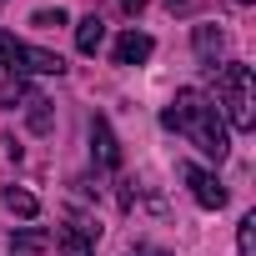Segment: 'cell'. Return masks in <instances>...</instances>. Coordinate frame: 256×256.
I'll return each instance as SVG.
<instances>
[{"instance_id":"6da1fadb","label":"cell","mask_w":256,"mask_h":256,"mask_svg":"<svg viewBox=\"0 0 256 256\" xmlns=\"http://www.w3.org/2000/svg\"><path fill=\"white\" fill-rule=\"evenodd\" d=\"M161 126L176 131V136H186V141H191L201 156H211V161H226V151H231L226 120H221V110L211 106V96H201V90H176V100L161 110Z\"/></svg>"},{"instance_id":"7a4b0ae2","label":"cell","mask_w":256,"mask_h":256,"mask_svg":"<svg viewBox=\"0 0 256 256\" xmlns=\"http://www.w3.org/2000/svg\"><path fill=\"white\" fill-rule=\"evenodd\" d=\"M211 106L221 110V120L231 126V131H251V126H256V80H251V66L221 60V70H216V100Z\"/></svg>"},{"instance_id":"3957f363","label":"cell","mask_w":256,"mask_h":256,"mask_svg":"<svg viewBox=\"0 0 256 256\" xmlns=\"http://www.w3.org/2000/svg\"><path fill=\"white\" fill-rule=\"evenodd\" d=\"M0 66H6L10 76H60L66 70V60L56 56V50H40V46H26V40H16V36H6L0 30Z\"/></svg>"},{"instance_id":"277c9868","label":"cell","mask_w":256,"mask_h":256,"mask_svg":"<svg viewBox=\"0 0 256 256\" xmlns=\"http://www.w3.org/2000/svg\"><path fill=\"white\" fill-rule=\"evenodd\" d=\"M181 181L191 186L196 206H206V211H221V206H226V186H221L211 171H201V166H191V161H186V166H181Z\"/></svg>"},{"instance_id":"5b68a950","label":"cell","mask_w":256,"mask_h":256,"mask_svg":"<svg viewBox=\"0 0 256 256\" xmlns=\"http://www.w3.org/2000/svg\"><path fill=\"white\" fill-rule=\"evenodd\" d=\"M90 156H96L100 171H116L120 166V141H116V131H110L106 116H90Z\"/></svg>"},{"instance_id":"8992f818","label":"cell","mask_w":256,"mask_h":256,"mask_svg":"<svg viewBox=\"0 0 256 256\" xmlns=\"http://www.w3.org/2000/svg\"><path fill=\"white\" fill-rule=\"evenodd\" d=\"M96 236H100V226L66 221V226L56 231V246H60V256H96Z\"/></svg>"},{"instance_id":"52a82bcc","label":"cell","mask_w":256,"mask_h":256,"mask_svg":"<svg viewBox=\"0 0 256 256\" xmlns=\"http://www.w3.org/2000/svg\"><path fill=\"white\" fill-rule=\"evenodd\" d=\"M191 46H196V60H201L206 70H216L221 56H226V30H216V26H196V30H191Z\"/></svg>"},{"instance_id":"ba28073f","label":"cell","mask_w":256,"mask_h":256,"mask_svg":"<svg viewBox=\"0 0 256 256\" xmlns=\"http://www.w3.org/2000/svg\"><path fill=\"white\" fill-rule=\"evenodd\" d=\"M151 50H156V40L146 36V30H126V36H116V66H141V60H151Z\"/></svg>"},{"instance_id":"9c48e42d","label":"cell","mask_w":256,"mask_h":256,"mask_svg":"<svg viewBox=\"0 0 256 256\" xmlns=\"http://www.w3.org/2000/svg\"><path fill=\"white\" fill-rule=\"evenodd\" d=\"M100 46H106V20L90 10V16L76 20V50H80V56H96Z\"/></svg>"},{"instance_id":"30bf717a","label":"cell","mask_w":256,"mask_h":256,"mask_svg":"<svg viewBox=\"0 0 256 256\" xmlns=\"http://www.w3.org/2000/svg\"><path fill=\"white\" fill-rule=\"evenodd\" d=\"M30 100H36V90H30V80H20V76H10L6 86H0V106H6V110L30 106Z\"/></svg>"},{"instance_id":"8fae6325","label":"cell","mask_w":256,"mask_h":256,"mask_svg":"<svg viewBox=\"0 0 256 256\" xmlns=\"http://www.w3.org/2000/svg\"><path fill=\"white\" fill-rule=\"evenodd\" d=\"M6 206H10L16 216H26V221H30V216H40V201H36L30 191H16V186H6Z\"/></svg>"},{"instance_id":"7c38bea8","label":"cell","mask_w":256,"mask_h":256,"mask_svg":"<svg viewBox=\"0 0 256 256\" xmlns=\"http://www.w3.org/2000/svg\"><path fill=\"white\" fill-rule=\"evenodd\" d=\"M46 246H50L46 231H10V251H26L30 256V251H46Z\"/></svg>"},{"instance_id":"4fadbf2b","label":"cell","mask_w":256,"mask_h":256,"mask_svg":"<svg viewBox=\"0 0 256 256\" xmlns=\"http://www.w3.org/2000/svg\"><path fill=\"white\" fill-rule=\"evenodd\" d=\"M236 251H241V256H256V216H241V226H236Z\"/></svg>"},{"instance_id":"5bb4252c","label":"cell","mask_w":256,"mask_h":256,"mask_svg":"<svg viewBox=\"0 0 256 256\" xmlns=\"http://www.w3.org/2000/svg\"><path fill=\"white\" fill-rule=\"evenodd\" d=\"M30 131H36V136H46V131H50V100H46V96H36V100H30Z\"/></svg>"},{"instance_id":"9a60e30c","label":"cell","mask_w":256,"mask_h":256,"mask_svg":"<svg viewBox=\"0 0 256 256\" xmlns=\"http://www.w3.org/2000/svg\"><path fill=\"white\" fill-rule=\"evenodd\" d=\"M30 26H40V30H56V26H66V10L56 6V10H36V20Z\"/></svg>"},{"instance_id":"2e32d148","label":"cell","mask_w":256,"mask_h":256,"mask_svg":"<svg viewBox=\"0 0 256 256\" xmlns=\"http://www.w3.org/2000/svg\"><path fill=\"white\" fill-rule=\"evenodd\" d=\"M120 10H126V16H136V10H146V0H120Z\"/></svg>"},{"instance_id":"e0dca14e","label":"cell","mask_w":256,"mask_h":256,"mask_svg":"<svg viewBox=\"0 0 256 256\" xmlns=\"http://www.w3.org/2000/svg\"><path fill=\"white\" fill-rule=\"evenodd\" d=\"M146 256H166V251H146Z\"/></svg>"},{"instance_id":"ac0fdd59","label":"cell","mask_w":256,"mask_h":256,"mask_svg":"<svg viewBox=\"0 0 256 256\" xmlns=\"http://www.w3.org/2000/svg\"><path fill=\"white\" fill-rule=\"evenodd\" d=\"M236 6H251V0H236Z\"/></svg>"},{"instance_id":"d6986e66","label":"cell","mask_w":256,"mask_h":256,"mask_svg":"<svg viewBox=\"0 0 256 256\" xmlns=\"http://www.w3.org/2000/svg\"><path fill=\"white\" fill-rule=\"evenodd\" d=\"M171 6H186V0H171Z\"/></svg>"},{"instance_id":"ffe728a7","label":"cell","mask_w":256,"mask_h":256,"mask_svg":"<svg viewBox=\"0 0 256 256\" xmlns=\"http://www.w3.org/2000/svg\"><path fill=\"white\" fill-rule=\"evenodd\" d=\"M0 6H6V0H0Z\"/></svg>"}]
</instances>
